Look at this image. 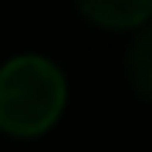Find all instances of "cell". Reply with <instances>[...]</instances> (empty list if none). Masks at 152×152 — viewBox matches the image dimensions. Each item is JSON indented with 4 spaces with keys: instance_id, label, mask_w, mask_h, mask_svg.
Returning a JSON list of instances; mask_svg holds the SVG:
<instances>
[{
    "instance_id": "1",
    "label": "cell",
    "mask_w": 152,
    "mask_h": 152,
    "mask_svg": "<svg viewBox=\"0 0 152 152\" xmlns=\"http://www.w3.org/2000/svg\"><path fill=\"white\" fill-rule=\"evenodd\" d=\"M68 85L54 61L20 54L0 68V129L31 139L48 132L64 112Z\"/></svg>"
},
{
    "instance_id": "2",
    "label": "cell",
    "mask_w": 152,
    "mask_h": 152,
    "mask_svg": "<svg viewBox=\"0 0 152 152\" xmlns=\"http://www.w3.org/2000/svg\"><path fill=\"white\" fill-rule=\"evenodd\" d=\"M78 10L105 31H132L152 17V0H78Z\"/></svg>"
},
{
    "instance_id": "3",
    "label": "cell",
    "mask_w": 152,
    "mask_h": 152,
    "mask_svg": "<svg viewBox=\"0 0 152 152\" xmlns=\"http://www.w3.org/2000/svg\"><path fill=\"white\" fill-rule=\"evenodd\" d=\"M125 71H129V81L139 91V98L152 102V24H142L135 41L129 44Z\"/></svg>"
}]
</instances>
